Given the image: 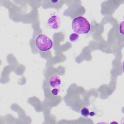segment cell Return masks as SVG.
Wrapping results in <instances>:
<instances>
[{"label":"cell","instance_id":"cell-1","mask_svg":"<svg viewBox=\"0 0 124 124\" xmlns=\"http://www.w3.org/2000/svg\"><path fill=\"white\" fill-rule=\"evenodd\" d=\"M73 31L77 34H87L91 29V25L89 21L83 16L75 18L72 23Z\"/></svg>","mask_w":124,"mask_h":124},{"label":"cell","instance_id":"cell-2","mask_svg":"<svg viewBox=\"0 0 124 124\" xmlns=\"http://www.w3.org/2000/svg\"><path fill=\"white\" fill-rule=\"evenodd\" d=\"M35 45L40 51L44 52L50 49L52 47L53 42L47 36L43 34H41L36 37Z\"/></svg>","mask_w":124,"mask_h":124},{"label":"cell","instance_id":"cell-3","mask_svg":"<svg viewBox=\"0 0 124 124\" xmlns=\"http://www.w3.org/2000/svg\"><path fill=\"white\" fill-rule=\"evenodd\" d=\"M47 24L48 27L52 29H57L60 25V20L59 17L56 15H53L50 16L47 21Z\"/></svg>","mask_w":124,"mask_h":124},{"label":"cell","instance_id":"cell-4","mask_svg":"<svg viewBox=\"0 0 124 124\" xmlns=\"http://www.w3.org/2000/svg\"><path fill=\"white\" fill-rule=\"evenodd\" d=\"M61 84V80L57 75H53L49 80V84L52 88L59 87Z\"/></svg>","mask_w":124,"mask_h":124},{"label":"cell","instance_id":"cell-5","mask_svg":"<svg viewBox=\"0 0 124 124\" xmlns=\"http://www.w3.org/2000/svg\"><path fill=\"white\" fill-rule=\"evenodd\" d=\"M79 37V35L78 34L76 33H71V35L69 36V40L71 42H75L76 41Z\"/></svg>","mask_w":124,"mask_h":124},{"label":"cell","instance_id":"cell-6","mask_svg":"<svg viewBox=\"0 0 124 124\" xmlns=\"http://www.w3.org/2000/svg\"><path fill=\"white\" fill-rule=\"evenodd\" d=\"M81 114L84 117H88L89 115L90 112L88 109L86 108H83L80 110Z\"/></svg>","mask_w":124,"mask_h":124},{"label":"cell","instance_id":"cell-7","mask_svg":"<svg viewBox=\"0 0 124 124\" xmlns=\"http://www.w3.org/2000/svg\"><path fill=\"white\" fill-rule=\"evenodd\" d=\"M51 93L54 95H57L59 93V90L57 88H54L52 90Z\"/></svg>","mask_w":124,"mask_h":124},{"label":"cell","instance_id":"cell-8","mask_svg":"<svg viewBox=\"0 0 124 124\" xmlns=\"http://www.w3.org/2000/svg\"><path fill=\"white\" fill-rule=\"evenodd\" d=\"M94 114V113L93 112H90V114H89V115H90V116H93V115Z\"/></svg>","mask_w":124,"mask_h":124}]
</instances>
